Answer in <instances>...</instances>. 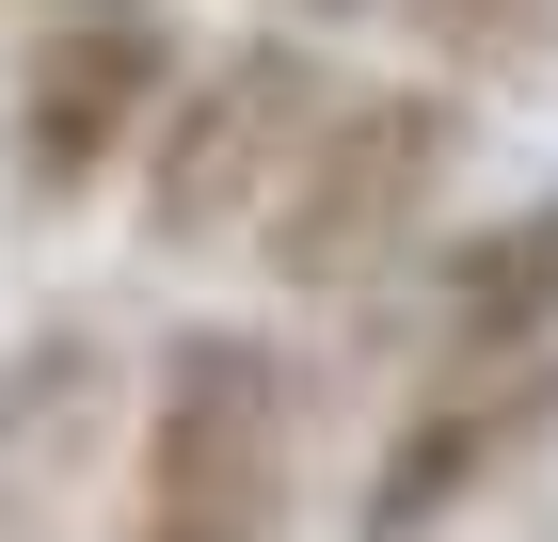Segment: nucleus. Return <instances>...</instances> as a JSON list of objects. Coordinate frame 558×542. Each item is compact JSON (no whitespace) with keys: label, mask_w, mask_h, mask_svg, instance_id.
Segmentation results:
<instances>
[{"label":"nucleus","mask_w":558,"mask_h":542,"mask_svg":"<svg viewBox=\"0 0 558 542\" xmlns=\"http://www.w3.org/2000/svg\"><path fill=\"white\" fill-rule=\"evenodd\" d=\"M303 510V368L256 320L160 335L129 399V510L112 542H288Z\"/></svg>","instance_id":"nucleus-1"},{"label":"nucleus","mask_w":558,"mask_h":542,"mask_svg":"<svg viewBox=\"0 0 558 542\" xmlns=\"http://www.w3.org/2000/svg\"><path fill=\"white\" fill-rule=\"evenodd\" d=\"M175 81H192L175 0H33L0 64V176L33 208H96L112 176H144Z\"/></svg>","instance_id":"nucleus-2"},{"label":"nucleus","mask_w":558,"mask_h":542,"mask_svg":"<svg viewBox=\"0 0 558 542\" xmlns=\"http://www.w3.org/2000/svg\"><path fill=\"white\" fill-rule=\"evenodd\" d=\"M447 176H463V96H447V81H351L336 112H319V144H303V176H288V208H271L256 272L288 303L384 288L399 255L430 240Z\"/></svg>","instance_id":"nucleus-3"},{"label":"nucleus","mask_w":558,"mask_h":542,"mask_svg":"<svg viewBox=\"0 0 558 542\" xmlns=\"http://www.w3.org/2000/svg\"><path fill=\"white\" fill-rule=\"evenodd\" d=\"M336 64L303 33H240V48H208L192 81H175V112H160V144H144V240L160 255H240V240H271V208H288V176H303V144H319V112H336Z\"/></svg>","instance_id":"nucleus-4"},{"label":"nucleus","mask_w":558,"mask_h":542,"mask_svg":"<svg viewBox=\"0 0 558 542\" xmlns=\"http://www.w3.org/2000/svg\"><path fill=\"white\" fill-rule=\"evenodd\" d=\"M558 431V351H430V383L384 415L367 479H351V527L367 542H447L495 479H526Z\"/></svg>","instance_id":"nucleus-5"},{"label":"nucleus","mask_w":558,"mask_h":542,"mask_svg":"<svg viewBox=\"0 0 558 542\" xmlns=\"http://www.w3.org/2000/svg\"><path fill=\"white\" fill-rule=\"evenodd\" d=\"M415 303H430V351H558V176L463 240H430Z\"/></svg>","instance_id":"nucleus-6"},{"label":"nucleus","mask_w":558,"mask_h":542,"mask_svg":"<svg viewBox=\"0 0 558 542\" xmlns=\"http://www.w3.org/2000/svg\"><path fill=\"white\" fill-rule=\"evenodd\" d=\"M271 16H367V0H271Z\"/></svg>","instance_id":"nucleus-7"}]
</instances>
